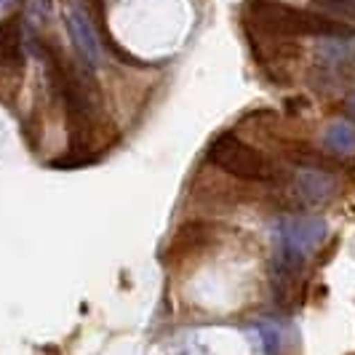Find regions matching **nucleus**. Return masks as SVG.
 <instances>
[{
  "label": "nucleus",
  "instance_id": "nucleus-1",
  "mask_svg": "<svg viewBox=\"0 0 355 355\" xmlns=\"http://www.w3.org/2000/svg\"><path fill=\"white\" fill-rule=\"evenodd\" d=\"M246 30L265 37H350L353 27L323 17L315 11H304L297 6H286L278 0H249L243 8Z\"/></svg>",
  "mask_w": 355,
  "mask_h": 355
},
{
  "label": "nucleus",
  "instance_id": "nucleus-2",
  "mask_svg": "<svg viewBox=\"0 0 355 355\" xmlns=\"http://www.w3.org/2000/svg\"><path fill=\"white\" fill-rule=\"evenodd\" d=\"M209 160L216 168H222L238 179H249V182H270V179L278 177V168L272 166V160L262 155L257 147L238 139L235 134L216 137L209 147Z\"/></svg>",
  "mask_w": 355,
  "mask_h": 355
},
{
  "label": "nucleus",
  "instance_id": "nucleus-3",
  "mask_svg": "<svg viewBox=\"0 0 355 355\" xmlns=\"http://www.w3.org/2000/svg\"><path fill=\"white\" fill-rule=\"evenodd\" d=\"M67 24H70V33H72V37H75V46L86 53L89 62H96V56H99V43H96V35H94V30H91L89 19L83 17V11L70 8V11H67Z\"/></svg>",
  "mask_w": 355,
  "mask_h": 355
},
{
  "label": "nucleus",
  "instance_id": "nucleus-4",
  "mask_svg": "<svg viewBox=\"0 0 355 355\" xmlns=\"http://www.w3.org/2000/svg\"><path fill=\"white\" fill-rule=\"evenodd\" d=\"M0 59H3V62H19V59H21L19 19H6V21L0 24Z\"/></svg>",
  "mask_w": 355,
  "mask_h": 355
},
{
  "label": "nucleus",
  "instance_id": "nucleus-5",
  "mask_svg": "<svg viewBox=\"0 0 355 355\" xmlns=\"http://www.w3.org/2000/svg\"><path fill=\"white\" fill-rule=\"evenodd\" d=\"M350 142H353L350 128H347V125H334V131H331V144H334L337 150H347Z\"/></svg>",
  "mask_w": 355,
  "mask_h": 355
},
{
  "label": "nucleus",
  "instance_id": "nucleus-6",
  "mask_svg": "<svg viewBox=\"0 0 355 355\" xmlns=\"http://www.w3.org/2000/svg\"><path fill=\"white\" fill-rule=\"evenodd\" d=\"M0 6H3V0H0Z\"/></svg>",
  "mask_w": 355,
  "mask_h": 355
}]
</instances>
